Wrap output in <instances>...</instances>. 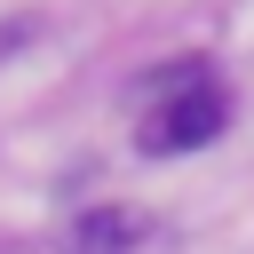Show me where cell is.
I'll use <instances>...</instances> for the list:
<instances>
[{
  "label": "cell",
  "mask_w": 254,
  "mask_h": 254,
  "mask_svg": "<svg viewBox=\"0 0 254 254\" xmlns=\"http://www.w3.org/2000/svg\"><path fill=\"white\" fill-rule=\"evenodd\" d=\"M222 95L214 87H190V95H175L167 111H151V127H143V151L151 159H175V151H198V143H214L222 135Z\"/></svg>",
  "instance_id": "cell-1"
},
{
  "label": "cell",
  "mask_w": 254,
  "mask_h": 254,
  "mask_svg": "<svg viewBox=\"0 0 254 254\" xmlns=\"http://www.w3.org/2000/svg\"><path fill=\"white\" fill-rule=\"evenodd\" d=\"M135 238H143V214L127 206H95L71 222V254H135Z\"/></svg>",
  "instance_id": "cell-2"
}]
</instances>
